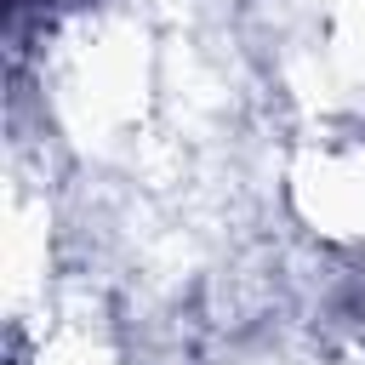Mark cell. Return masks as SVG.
<instances>
[{
    "mask_svg": "<svg viewBox=\"0 0 365 365\" xmlns=\"http://www.w3.org/2000/svg\"><path fill=\"white\" fill-rule=\"evenodd\" d=\"M11 6H29V0H11Z\"/></svg>",
    "mask_w": 365,
    "mask_h": 365,
    "instance_id": "1",
    "label": "cell"
}]
</instances>
